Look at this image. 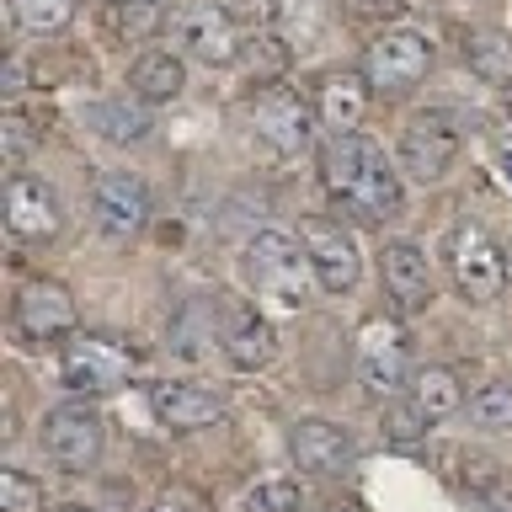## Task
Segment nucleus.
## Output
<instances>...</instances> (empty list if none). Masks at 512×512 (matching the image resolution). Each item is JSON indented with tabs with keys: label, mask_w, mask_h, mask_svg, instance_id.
Segmentation results:
<instances>
[{
	"label": "nucleus",
	"mask_w": 512,
	"mask_h": 512,
	"mask_svg": "<svg viewBox=\"0 0 512 512\" xmlns=\"http://www.w3.org/2000/svg\"><path fill=\"white\" fill-rule=\"evenodd\" d=\"M320 182L352 219L384 224L400 214V176L384 150L363 134H331L320 150Z\"/></svg>",
	"instance_id": "nucleus-1"
},
{
	"label": "nucleus",
	"mask_w": 512,
	"mask_h": 512,
	"mask_svg": "<svg viewBox=\"0 0 512 512\" xmlns=\"http://www.w3.org/2000/svg\"><path fill=\"white\" fill-rule=\"evenodd\" d=\"M246 278L256 288V299L272 304V310H304L315 288V267H310L304 240L283 230H262L246 246Z\"/></svg>",
	"instance_id": "nucleus-2"
},
{
	"label": "nucleus",
	"mask_w": 512,
	"mask_h": 512,
	"mask_svg": "<svg viewBox=\"0 0 512 512\" xmlns=\"http://www.w3.org/2000/svg\"><path fill=\"white\" fill-rule=\"evenodd\" d=\"M448 278H454L459 288V299H470V304H496L502 299V288H507V256L502 246L491 240L486 224H475V219H464L448 230Z\"/></svg>",
	"instance_id": "nucleus-3"
},
{
	"label": "nucleus",
	"mask_w": 512,
	"mask_h": 512,
	"mask_svg": "<svg viewBox=\"0 0 512 512\" xmlns=\"http://www.w3.org/2000/svg\"><path fill=\"white\" fill-rule=\"evenodd\" d=\"M166 32L182 54H192L198 64H208V70L240 59V27L219 0H182V6L166 16Z\"/></svg>",
	"instance_id": "nucleus-4"
},
{
	"label": "nucleus",
	"mask_w": 512,
	"mask_h": 512,
	"mask_svg": "<svg viewBox=\"0 0 512 512\" xmlns=\"http://www.w3.org/2000/svg\"><path fill=\"white\" fill-rule=\"evenodd\" d=\"M134 368H139V352L128 347L123 336H75L59 358V379H64V390L102 395V390L128 384Z\"/></svg>",
	"instance_id": "nucleus-5"
},
{
	"label": "nucleus",
	"mask_w": 512,
	"mask_h": 512,
	"mask_svg": "<svg viewBox=\"0 0 512 512\" xmlns=\"http://www.w3.org/2000/svg\"><path fill=\"white\" fill-rule=\"evenodd\" d=\"M80 326V310H75V294L54 278H27L11 299V331L22 336L27 347H48V342H64Z\"/></svg>",
	"instance_id": "nucleus-6"
},
{
	"label": "nucleus",
	"mask_w": 512,
	"mask_h": 512,
	"mask_svg": "<svg viewBox=\"0 0 512 512\" xmlns=\"http://www.w3.org/2000/svg\"><path fill=\"white\" fill-rule=\"evenodd\" d=\"M102 411L86 406V400H70V406H54L43 416V454L54 459V470L64 475H86L102 459Z\"/></svg>",
	"instance_id": "nucleus-7"
},
{
	"label": "nucleus",
	"mask_w": 512,
	"mask_h": 512,
	"mask_svg": "<svg viewBox=\"0 0 512 512\" xmlns=\"http://www.w3.org/2000/svg\"><path fill=\"white\" fill-rule=\"evenodd\" d=\"M427 70H432V43L411 27L379 32V38L368 43V54H363V80L384 96H400V91L422 86Z\"/></svg>",
	"instance_id": "nucleus-8"
},
{
	"label": "nucleus",
	"mask_w": 512,
	"mask_h": 512,
	"mask_svg": "<svg viewBox=\"0 0 512 512\" xmlns=\"http://www.w3.org/2000/svg\"><path fill=\"white\" fill-rule=\"evenodd\" d=\"M315 107L304 102L299 91H288V86H262L251 96V128H256V139L267 144L272 155H299V150H310V139H315Z\"/></svg>",
	"instance_id": "nucleus-9"
},
{
	"label": "nucleus",
	"mask_w": 512,
	"mask_h": 512,
	"mask_svg": "<svg viewBox=\"0 0 512 512\" xmlns=\"http://www.w3.org/2000/svg\"><path fill=\"white\" fill-rule=\"evenodd\" d=\"M299 240H304V251H310L315 283L326 288V294H347V288L358 283V272H363L358 240H352L336 219H326V214L299 219Z\"/></svg>",
	"instance_id": "nucleus-10"
},
{
	"label": "nucleus",
	"mask_w": 512,
	"mask_h": 512,
	"mask_svg": "<svg viewBox=\"0 0 512 512\" xmlns=\"http://www.w3.org/2000/svg\"><path fill=\"white\" fill-rule=\"evenodd\" d=\"M459 128H454V112H422V118L406 123L400 134V171L416 176V182H438L448 176V166L459 160Z\"/></svg>",
	"instance_id": "nucleus-11"
},
{
	"label": "nucleus",
	"mask_w": 512,
	"mask_h": 512,
	"mask_svg": "<svg viewBox=\"0 0 512 512\" xmlns=\"http://www.w3.org/2000/svg\"><path fill=\"white\" fill-rule=\"evenodd\" d=\"M150 219V192L134 171H107L91 192V224L102 240H134Z\"/></svg>",
	"instance_id": "nucleus-12"
},
{
	"label": "nucleus",
	"mask_w": 512,
	"mask_h": 512,
	"mask_svg": "<svg viewBox=\"0 0 512 512\" xmlns=\"http://www.w3.org/2000/svg\"><path fill=\"white\" fill-rule=\"evenodd\" d=\"M6 224L16 240H54L59 224H64V208H59V192L43 182V176H22L16 171L6 182Z\"/></svg>",
	"instance_id": "nucleus-13"
},
{
	"label": "nucleus",
	"mask_w": 512,
	"mask_h": 512,
	"mask_svg": "<svg viewBox=\"0 0 512 512\" xmlns=\"http://www.w3.org/2000/svg\"><path fill=\"white\" fill-rule=\"evenodd\" d=\"M288 454H294L304 475L331 480L352 464V438H347V427L326 422V416H304V422L288 427Z\"/></svg>",
	"instance_id": "nucleus-14"
},
{
	"label": "nucleus",
	"mask_w": 512,
	"mask_h": 512,
	"mask_svg": "<svg viewBox=\"0 0 512 512\" xmlns=\"http://www.w3.org/2000/svg\"><path fill=\"white\" fill-rule=\"evenodd\" d=\"M379 272H384V294L400 315H422L432 304V267L422 246H411V240H390V246L379 251Z\"/></svg>",
	"instance_id": "nucleus-15"
},
{
	"label": "nucleus",
	"mask_w": 512,
	"mask_h": 512,
	"mask_svg": "<svg viewBox=\"0 0 512 512\" xmlns=\"http://www.w3.org/2000/svg\"><path fill=\"white\" fill-rule=\"evenodd\" d=\"M358 379L368 400H395L411 384V363H406V336L400 331H368L358 347Z\"/></svg>",
	"instance_id": "nucleus-16"
},
{
	"label": "nucleus",
	"mask_w": 512,
	"mask_h": 512,
	"mask_svg": "<svg viewBox=\"0 0 512 512\" xmlns=\"http://www.w3.org/2000/svg\"><path fill=\"white\" fill-rule=\"evenodd\" d=\"M150 411L160 416V427H171V432H198V427H214L224 416V400H219V390H208V384H155Z\"/></svg>",
	"instance_id": "nucleus-17"
},
{
	"label": "nucleus",
	"mask_w": 512,
	"mask_h": 512,
	"mask_svg": "<svg viewBox=\"0 0 512 512\" xmlns=\"http://www.w3.org/2000/svg\"><path fill=\"white\" fill-rule=\"evenodd\" d=\"M368 80L363 75H352V70H336L326 75L315 86V118L326 134H358V123H363V112H368Z\"/></svg>",
	"instance_id": "nucleus-18"
},
{
	"label": "nucleus",
	"mask_w": 512,
	"mask_h": 512,
	"mask_svg": "<svg viewBox=\"0 0 512 512\" xmlns=\"http://www.w3.org/2000/svg\"><path fill=\"white\" fill-rule=\"evenodd\" d=\"M272 352H278L272 320L262 310H251V304H235L230 326H224V358H230L235 368H246V374H256V368L272 363Z\"/></svg>",
	"instance_id": "nucleus-19"
},
{
	"label": "nucleus",
	"mask_w": 512,
	"mask_h": 512,
	"mask_svg": "<svg viewBox=\"0 0 512 512\" xmlns=\"http://www.w3.org/2000/svg\"><path fill=\"white\" fill-rule=\"evenodd\" d=\"M219 310H224L219 299H192L187 310L171 320V352H176V358L203 363L214 347H224V336H219Z\"/></svg>",
	"instance_id": "nucleus-20"
},
{
	"label": "nucleus",
	"mask_w": 512,
	"mask_h": 512,
	"mask_svg": "<svg viewBox=\"0 0 512 512\" xmlns=\"http://www.w3.org/2000/svg\"><path fill=\"white\" fill-rule=\"evenodd\" d=\"M187 86V64L171 54V48H150V54L134 59V70H128V91L139 96V102H176Z\"/></svg>",
	"instance_id": "nucleus-21"
},
{
	"label": "nucleus",
	"mask_w": 512,
	"mask_h": 512,
	"mask_svg": "<svg viewBox=\"0 0 512 512\" xmlns=\"http://www.w3.org/2000/svg\"><path fill=\"white\" fill-rule=\"evenodd\" d=\"M86 123L102 139H112V144H139V139H150V128H155L139 96H107V102H91Z\"/></svg>",
	"instance_id": "nucleus-22"
},
{
	"label": "nucleus",
	"mask_w": 512,
	"mask_h": 512,
	"mask_svg": "<svg viewBox=\"0 0 512 512\" xmlns=\"http://www.w3.org/2000/svg\"><path fill=\"white\" fill-rule=\"evenodd\" d=\"M464 64H470L475 80H486L496 91H512V38L507 32H491L480 27L464 38Z\"/></svg>",
	"instance_id": "nucleus-23"
},
{
	"label": "nucleus",
	"mask_w": 512,
	"mask_h": 512,
	"mask_svg": "<svg viewBox=\"0 0 512 512\" xmlns=\"http://www.w3.org/2000/svg\"><path fill=\"white\" fill-rule=\"evenodd\" d=\"M406 395L427 411V422H443V416H454L464 406V390H459L454 368H422V374H411Z\"/></svg>",
	"instance_id": "nucleus-24"
},
{
	"label": "nucleus",
	"mask_w": 512,
	"mask_h": 512,
	"mask_svg": "<svg viewBox=\"0 0 512 512\" xmlns=\"http://www.w3.org/2000/svg\"><path fill=\"white\" fill-rule=\"evenodd\" d=\"M6 6H11V22L32 32V38H54L75 16V0H6Z\"/></svg>",
	"instance_id": "nucleus-25"
},
{
	"label": "nucleus",
	"mask_w": 512,
	"mask_h": 512,
	"mask_svg": "<svg viewBox=\"0 0 512 512\" xmlns=\"http://www.w3.org/2000/svg\"><path fill=\"white\" fill-rule=\"evenodd\" d=\"M470 422L475 427H491V432H507L512 427V379H496L480 395H470Z\"/></svg>",
	"instance_id": "nucleus-26"
},
{
	"label": "nucleus",
	"mask_w": 512,
	"mask_h": 512,
	"mask_svg": "<svg viewBox=\"0 0 512 512\" xmlns=\"http://www.w3.org/2000/svg\"><path fill=\"white\" fill-rule=\"evenodd\" d=\"M384 438H390V443H416V438H427V411L422 406H416V400L406 395V400H384Z\"/></svg>",
	"instance_id": "nucleus-27"
},
{
	"label": "nucleus",
	"mask_w": 512,
	"mask_h": 512,
	"mask_svg": "<svg viewBox=\"0 0 512 512\" xmlns=\"http://www.w3.org/2000/svg\"><path fill=\"white\" fill-rule=\"evenodd\" d=\"M43 480H32L27 470H0V512H43Z\"/></svg>",
	"instance_id": "nucleus-28"
},
{
	"label": "nucleus",
	"mask_w": 512,
	"mask_h": 512,
	"mask_svg": "<svg viewBox=\"0 0 512 512\" xmlns=\"http://www.w3.org/2000/svg\"><path fill=\"white\" fill-rule=\"evenodd\" d=\"M246 512H304L299 480H262V486L246 496Z\"/></svg>",
	"instance_id": "nucleus-29"
},
{
	"label": "nucleus",
	"mask_w": 512,
	"mask_h": 512,
	"mask_svg": "<svg viewBox=\"0 0 512 512\" xmlns=\"http://www.w3.org/2000/svg\"><path fill=\"white\" fill-rule=\"evenodd\" d=\"M0 139H6V166H22L27 150L38 144V134H32V123L22 112H6V118H0Z\"/></svg>",
	"instance_id": "nucleus-30"
},
{
	"label": "nucleus",
	"mask_w": 512,
	"mask_h": 512,
	"mask_svg": "<svg viewBox=\"0 0 512 512\" xmlns=\"http://www.w3.org/2000/svg\"><path fill=\"white\" fill-rule=\"evenodd\" d=\"M400 11H406V0H347L352 22H390Z\"/></svg>",
	"instance_id": "nucleus-31"
},
{
	"label": "nucleus",
	"mask_w": 512,
	"mask_h": 512,
	"mask_svg": "<svg viewBox=\"0 0 512 512\" xmlns=\"http://www.w3.org/2000/svg\"><path fill=\"white\" fill-rule=\"evenodd\" d=\"M144 512H203V496L187 491V486H171V491H160Z\"/></svg>",
	"instance_id": "nucleus-32"
},
{
	"label": "nucleus",
	"mask_w": 512,
	"mask_h": 512,
	"mask_svg": "<svg viewBox=\"0 0 512 512\" xmlns=\"http://www.w3.org/2000/svg\"><path fill=\"white\" fill-rule=\"evenodd\" d=\"M0 86H6L11 96L27 91V64H22V59H6V80H0Z\"/></svg>",
	"instance_id": "nucleus-33"
},
{
	"label": "nucleus",
	"mask_w": 512,
	"mask_h": 512,
	"mask_svg": "<svg viewBox=\"0 0 512 512\" xmlns=\"http://www.w3.org/2000/svg\"><path fill=\"white\" fill-rule=\"evenodd\" d=\"M59 512H96V507H80V502H70V507H59Z\"/></svg>",
	"instance_id": "nucleus-34"
},
{
	"label": "nucleus",
	"mask_w": 512,
	"mask_h": 512,
	"mask_svg": "<svg viewBox=\"0 0 512 512\" xmlns=\"http://www.w3.org/2000/svg\"><path fill=\"white\" fill-rule=\"evenodd\" d=\"M326 512H347V507H326Z\"/></svg>",
	"instance_id": "nucleus-35"
}]
</instances>
